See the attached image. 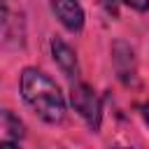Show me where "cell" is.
<instances>
[{
  "label": "cell",
  "instance_id": "obj_5",
  "mask_svg": "<svg viewBox=\"0 0 149 149\" xmlns=\"http://www.w3.org/2000/svg\"><path fill=\"white\" fill-rule=\"evenodd\" d=\"M26 135V126L23 121L12 112V109H2V142L5 144H19Z\"/></svg>",
  "mask_w": 149,
  "mask_h": 149
},
{
  "label": "cell",
  "instance_id": "obj_7",
  "mask_svg": "<svg viewBox=\"0 0 149 149\" xmlns=\"http://www.w3.org/2000/svg\"><path fill=\"white\" fill-rule=\"evenodd\" d=\"M140 114H142V119H144V123H147V128H149V100H147V102H142Z\"/></svg>",
  "mask_w": 149,
  "mask_h": 149
},
{
  "label": "cell",
  "instance_id": "obj_6",
  "mask_svg": "<svg viewBox=\"0 0 149 149\" xmlns=\"http://www.w3.org/2000/svg\"><path fill=\"white\" fill-rule=\"evenodd\" d=\"M123 5H128L130 9H135V12H147L149 9V0H121Z\"/></svg>",
  "mask_w": 149,
  "mask_h": 149
},
{
  "label": "cell",
  "instance_id": "obj_2",
  "mask_svg": "<svg viewBox=\"0 0 149 149\" xmlns=\"http://www.w3.org/2000/svg\"><path fill=\"white\" fill-rule=\"evenodd\" d=\"M70 105L74 107V112L88 123L91 130L100 128V119H102V107H100V98L95 95V91L88 84H74L70 88Z\"/></svg>",
  "mask_w": 149,
  "mask_h": 149
},
{
  "label": "cell",
  "instance_id": "obj_3",
  "mask_svg": "<svg viewBox=\"0 0 149 149\" xmlns=\"http://www.w3.org/2000/svg\"><path fill=\"white\" fill-rule=\"evenodd\" d=\"M51 12L56 14V19L61 21L63 28H68L70 33L81 30L84 26V9L79 5V0H49Z\"/></svg>",
  "mask_w": 149,
  "mask_h": 149
},
{
  "label": "cell",
  "instance_id": "obj_1",
  "mask_svg": "<svg viewBox=\"0 0 149 149\" xmlns=\"http://www.w3.org/2000/svg\"><path fill=\"white\" fill-rule=\"evenodd\" d=\"M23 100L47 123H61L65 116V98L58 84L37 68H26L19 79Z\"/></svg>",
  "mask_w": 149,
  "mask_h": 149
},
{
  "label": "cell",
  "instance_id": "obj_4",
  "mask_svg": "<svg viewBox=\"0 0 149 149\" xmlns=\"http://www.w3.org/2000/svg\"><path fill=\"white\" fill-rule=\"evenodd\" d=\"M51 56H54L56 65L63 70V74H68V77H77V74H79L77 54H74V49H72L68 42H63L61 37H54V40H51Z\"/></svg>",
  "mask_w": 149,
  "mask_h": 149
}]
</instances>
